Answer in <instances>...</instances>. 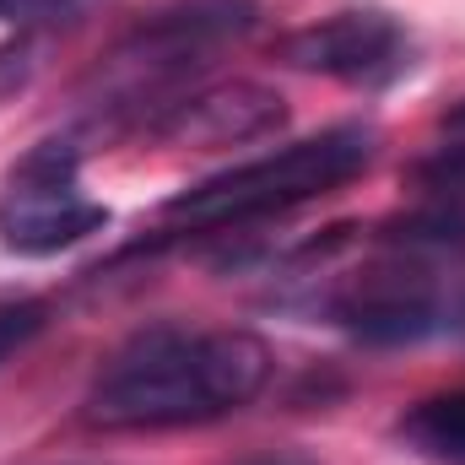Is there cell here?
Here are the masks:
<instances>
[{"label": "cell", "instance_id": "obj_6", "mask_svg": "<svg viewBox=\"0 0 465 465\" xmlns=\"http://www.w3.org/2000/svg\"><path fill=\"white\" fill-rule=\"evenodd\" d=\"M276 60H287L292 71H309V76L384 87L411 65V38L390 11L357 5V11H336L325 22H309V27L287 33L276 44Z\"/></svg>", "mask_w": 465, "mask_h": 465}, {"label": "cell", "instance_id": "obj_3", "mask_svg": "<svg viewBox=\"0 0 465 465\" xmlns=\"http://www.w3.org/2000/svg\"><path fill=\"white\" fill-rule=\"evenodd\" d=\"M260 22V0H168L146 11L98 65V87L114 109L157 98L195 76L223 44H238Z\"/></svg>", "mask_w": 465, "mask_h": 465}, {"label": "cell", "instance_id": "obj_1", "mask_svg": "<svg viewBox=\"0 0 465 465\" xmlns=\"http://www.w3.org/2000/svg\"><path fill=\"white\" fill-rule=\"evenodd\" d=\"M271 379V347L249 331L152 325L98 368L82 417L109 433L190 428L243 411Z\"/></svg>", "mask_w": 465, "mask_h": 465}, {"label": "cell", "instance_id": "obj_8", "mask_svg": "<svg viewBox=\"0 0 465 465\" xmlns=\"http://www.w3.org/2000/svg\"><path fill=\"white\" fill-rule=\"evenodd\" d=\"M395 433L422 460L465 465V390H444V395H428V401L406 406V417L395 422Z\"/></svg>", "mask_w": 465, "mask_h": 465}, {"label": "cell", "instance_id": "obj_7", "mask_svg": "<svg viewBox=\"0 0 465 465\" xmlns=\"http://www.w3.org/2000/svg\"><path fill=\"white\" fill-rule=\"evenodd\" d=\"M282 124H287L282 93H271L260 82H223L212 93H190V98L163 104V114L152 119V135L184 141V146H243V141H260Z\"/></svg>", "mask_w": 465, "mask_h": 465}, {"label": "cell", "instance_id": "obj_10", "mask_svg": "<svg viewBox=\"0 0 465 465\" xmlns=\"http://www.w3.org/2000/svg\"><path fill=\"white\" fill-rule=\"evenodd\" d=\"M87 0H0V22L11 27H33V22H54V16H71L82 11Z\"/></svg>", "mask_w": 465, "mask_h": 465}, {"label": "cell", "instance_id": "obj_11", "mask_svg": "<svg viewBox=\"0 0 465 465\" xmlns=\"http://www.w3.org/2000/svg\"><path fill=\"white\" fill-rule=\"evenodd\" d=\"M238 465H314L309 455H292V450H271V455H249V460Z\"/></svg>", "mask_w": 465, "mask_h": 465}, {"label": "cell", "instance_id": "obj_5", "mask_svg": "<svg viewBox=\"0 0 465 465\" xmlns=\"http://www.w3.org/2000/svg\"><path fill=\"white\" fill-rule=\"evenodd\" d=\"M109 228V206L82 190L76 141H38L22 152L0 184V243L11 254L44 260Z\"/></svg>", "mask_w": 465, "mask_h": 465}, {"label": "cell", "instance_id": "obj_9", "mask_svg": "<svg viewBox=\"0 0 465 465\" xmlns=\"http://www.w3.org/2000/svg\"><path fill=\"white\" fill-rule=\"evenodd\" d=\"M49 325V303H38V298H16V303H0V362L11 357V351H22L38 331Z\"/></svg>", "mask_w": 465, "mask_h": 465}, {"label": "cell", "instance_id": "obj_4", "mask_svg": "<svg viewBox=\"0 0 465 465\" xmlns=\"http://www.w3.org/2000/svg\"><path fill=\"white\" fill-rule=\"evenodd\" d=\"M384 254L341 271L320 309L331 325H341L357 341H373V347H401V341H422L433 331H444L455 320V292L444 287V260L433 254H417V249H401L390 238H379Z\"/></svg>", "mask_w": 465, "mask_h": 465}, {"label": "cell", "instance_id": "obj_2", "mask_svg": "<svg viewBox=\"0 0 465 465\" xmlns=\"http://www.w3.org/2000/svg\"><path fill=\"white\" fill-rule=\"evenodd\" d=\"M368 163H373V130L368 124H331L320 135L287 141L254 163L223 168V173L168 195L157 223H163V232L238 228V223L276 217V212H292V206H309V201L341 190Z\"/></svg>", "mask_w": 465, "mask_h": 465}]
</instances>
